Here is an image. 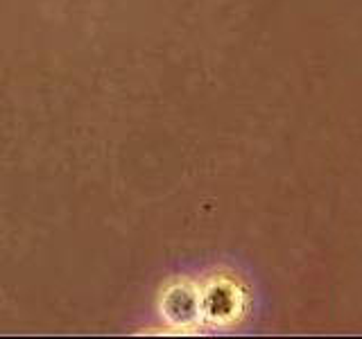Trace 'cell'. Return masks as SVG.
Returning a JSON list of instances; mask_svg holds the SVG:
<instances>
[{"instance_id":"obj_1","label":"cell","mask_w":362,"mask_h":339,"mask_svg":"<svg viewBox=\"0 0 362 339\" xmlns=\"http://www.w3.org/2000/svg\"><path fill=\"white\" fill-rule=\"evenodd\" d=\"M161 310L173 326H190L199 319V294L190 285H175L165 292Z\"/></svg>"},{"instance_id":"obj_2","label":"cell","mask_w":362,"mask_h":339,"mask_svg":"<svg viewBox=\"0 0 362 339\" xmlns=\"http://www.w3.org/2000/svg\"><path fill=\"white\" fill-rule=\"evenodd\" d=\"M238 310V292L226 282H213V285L199 297V312L211 321L231 319Z\"/></svg>"}]
</instances>
